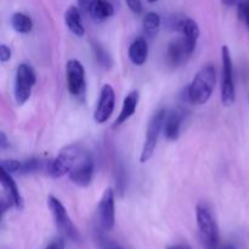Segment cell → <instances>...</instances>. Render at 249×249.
<instances>
[{
    "label": "cell",
    "instance_id": "30bf717a",
    "mask_svg": "<svg viewBox=\"0 0 249 249\" xmlns=\"http://www.w3.org/2000/svg\"><path fill=\"white\" fill-rule=\"evenodd\" d=\"M67 89L73 96H80L85 91V71L78 60H70L66 65Z\"/></svg>",
    "mask_w": 249,
    "mask_h": 249
},
{
    "label": "cell",
    "instance_id": "e0dca14e",
    "mask_svg": "<svg viewBox=\"0 0 249 249\" xmlns=\"http://www.w3.org/2000/svg\"><path fill=\"white\" fill-rule=\"evenodd\" d=\"M148 46L143 38H138L129 46L128 56L135 66H142L147 60Z\"/></svg>",
    "mask_w": 249,
    "mask_h": 249
},
{
    "label": "cell",
    "instance_id": "7402d4cb",
    "mask_svg": "<svg viewBox=\"0 0 249 249\" xmlns=\"http://www.w3.org/2000/svg\"><path fill=\"white\" fill-rule=\"evenodd\" d=\"M92 51H94V56L96 58V62L99 63L101 67L104 68H111L112 66V58L111 56L108 55L106 50L102 48L100 44L97 43H92Z\"/></svg>",
    "mask_w": 249,
    "mask_h": 249
},
{
    "label": "cell",
    "instance_id": "7a4b0ae2",
    "mask_svg": "<svg viewBox=\"0 0 249 249\" xmlns=\"http://www.w3.org/2000/svg\"><path fill=\"white\" fill-rule=\"evenodd\" d=\"M196 219L203 247L206 249H219L220 235L218 224L206 204H198L196 207Z\"/></svg>",
    "mask_w": 249,
    "mask_h": 249
},
{
    "label": "cell",
    "instance_id": "52a82bcc",
    "mask_svg": "<svg viewBox=\"0 0 249 249\" xmlns=\"http://www.w3.org/2000/svg\"><path fill=\"white\" fill-rule=\"evenodd\" d=\"M36 82V77L33 68L27 63H21L16 70L15 79V99L17 105H23L28 101Z\"/></svg>",
    "mask_w": 249,
    "mask_h": 249
},
{
    "label": "cell",
    "instance_id": "83f0119b",
    "mask_svg": "<svg viewBox=\"0 0 249 249\" xmlns=\"http://www.w3.org/2000/svg\"><path fill=\"white\" fill-rule=\"evenodd\" d=\"M11 58V50L7 45L5 44H1L0 45V61L1 62H7V61Z\"/></svg>",
    "mask_w": 249,
    "mask_h": 249
},
{
    "label": "cell",
    "instance_id": "d6a6232c",
    "mask_svg": "<svg viewBox=\"0 0 249 249\" xmlns=\"http://www.w3.org/2000/svg\"><path fill=\"white\" fill-rule=\"evenodd\" d=\"M167 249H184V245H177V246H172V247H168Z\"/></svg>",
    "mask_w": 249,
    "mask_h": 249
},
{
    "label": "cell",
    "instance_id": "f1b7e54d",
    "mask_svg": "<svg viewBox=\"0 0 249 249\" xmlns=\"http://www.w3.org/2000/svg\"><path fill=\"white\" fill-rule=\"evenodd\" d=\"M45 249H65V240L62 237L55 238L51 243H49Z\"/></svg>",
    "mask_w": 249,
    "mask_h": 249
},
{
    "label": "cell",
    "instance_id": "44dd1931",
    "mask_svg": "<svg viewBox=\"0 0 249 249\" xmlns=\"http://www.w3.org/2000/svg\"><path fill=\"white\" fill-rule=\"evenodd\" d=\"M11 26L16 32L22 34H27L33 28V21L31 17L22 12H16L11 17Z\"/></svg>",
    "mask_w": 249,
    "mask_h": 249
},
{
    "label": "cell",
    "instance_id": "ffe728a7",
    "mask_svg": "<svg viewBox=\"0 0 249 249\" xmlns=\"http://www.w3.org/2000/svg\"><path fill=\"white\" fill-rule=\"evenodd\" d=\"M160 29V17L156 12L151 11L145 15L142 19V31L147 38L152 39L157 36Z\"/></svg>",
    "mask_w": 249,
    "mask_h": 249
},
{
    "label": "cell",
    "instance_id": "ac0fdd59",
    "mask_svg": "<svg viewBox=\"0 0 249 249\" xmlns=\"http://www.w3.org/2000/svg\"><path fill=\"white\" fill-rule=\"evenodd\" d=\"M65 23L67 28L72 32L74 36H83L85 34L84 26L82 23V17L78 7L70 6L65 12Z\"/></svg>",
    "mask_w": 249,
    "mask_h": 249
},
{
    "label": "cell",
    "instance_id": "4316f807",
    "mask_svg": "<svg viewBox=\"0 0 249 249\" xmlns=\"http://www.w3.org/2000/svg\"><path fill=\"white\" fill-rule=\"evenodd\" d=\"M125 2L134 14L139 15L142 12V2H141V0H125Z\"/></svg>",
    "mask_w": 249,
    "mask_h": 249
},
{
    "label": "cell",
    "instance_id": "5b68a950",
    "mask_svg": "<svg viewBox=\"0 0 249 249\" xmlns=\"http://www.w3.org/2000/svg\"><path fill=\"white\" fill-rule=\"evenodd\" d=\"M221 63H223V77H221V104L225 107H230L235 104L236 90L233 83V70L231 53L228 45L221 48Z\"/></svg>",
    "mask_w": 249,
    "mask_h": 249
},
{
    "label": "cell",
    "instance_id": "836d02e7",
    "mask_svg": "<svg viewBox=\"0 0 249 249\" xmlns=\"http://www.w3.org/2000/svg\"><path fill=\"white\" fill-rule=\"evenodd\" d=\"M221 249H236V247H235V246H232V245H226L225 247H223Z\"/></svg>",
    "mask_w": 249,
    "mask_h": 249
},
{
    "label": "cell",
    "instance_id": "4fadbf2b",
    "mask_svg": "<svg viewBox=\"0 0 249 249\" xmlns=\"http://www.w3.org/2000/svg\"><path fill=\"white\" fill-rule=\"evenodd\" d=\"M182 121H184V112L180 111V109H175L170 113H167L164 119V125H163V133H164V136L168 140H178L180 135Z\"/></svg>",
    "mask_w": 249,
    "mask_h": 249
},
{
    "label": "cell",
    "instance_id": "d4e9b609",
    "mask_svg": "<svg viewBox=\"0 0 249 249\" xmlns=\"http://www.w3.org/2000/svg\"><path fill=\"white\" fill-rule=\"evenodd\" d=\"M238 16L240 18L245 22L246 27L249 31V0H242L237 6Z\"/></svg>",
    "mask_w": 249,
    "mask_h": 249
},
{
    "label": "cell",
    "instance_id": "3957f363",
    "mask_svg": "<svg viewBox=\"0 0 249 249\" xmlns=\"http://www.w3.org/2000/svg\"><path fill=\"white\" fill-rule=\"evenodd\" d=\"M48 206L53 216L56 228L60 231L61 235H62L63 237L71 240L72 242H82V235H80L79 230H78L77 226L74 225L72 219L70 218L65 206L61 203L60 199H57L55 196H51L50 195V196L48 197Z\"/></svg>",
    "mask_w": 249,
    "mask_h": 249
},
{
    "label": "cell",
    "instance_id": "e575fe53",
    "mask_svg": "<svg viewBox=\"0 0 249 249\" xmlns=\"http://www.w3.org/2000/svg\"><path fill=\"white\" fill-rule=\"evenodd\" d=\"M147 1L148 2H156V1H157V0H147Z\"/></svg>",
    "mask_w": 249,
    "mask_h": 249
},
{
    "label": "cell",
    "instance_id": "cb8c5ba5",
    "mask_svg": "<svg viewBox=\"0 0 249 249\" xmlns=\"http://www.w3.org/2000/svg\"><path fill=\"white\" fill-rule=\"evenodd\" d=\"M22 168V163L16 160H1V169L7 172L9 174L14 173H19Z\"/></svg>",
    "mask_w": 249,
    "mask_h": 249
},
{
    "label": "cell",
    "instance_id": "9c48e42d",
    "mask_svg": "<svg viewBox=\"0 0 249 249\" xmlns=\"http://www.w3.org/2000/svg\"><path fill=\"white\" fill-rule=\"evenodd\" d=\"M116 105V95L113 88L109 84H105L100 92L97 106L94 112V119L97 124H104L111 118Z\"/></svg>",
    "mask_w": 249,
    "mask_h": 249
},
{
    "label": "cell",
    "instance_id": "5bb4252c",
    "mask_svg": "<svg viewBox=\"0 0 249 249\" xmlns=\"http://www.w3.org/2000/svg\"><path fill=\"white\" fill-rule=\"evenodd\" d=\"M0 181L4 191L6 192V198L12 203V206L16 209H22L23 207V199H22L21 194L18 191L16 182L12 179L11 174L1 169V175H0Z\"/></svg>",
    "mask_w": 249,
    "mask_h": 249
},
{
    "label": "cell",
    "instance_id": "9a60e30c",
    "mask_svg": "<svg viewBox=\"0 0 249 249\" xmlns=\"http://www.w3.org/2000/svg\"><path fill=\"white\" fill-rule=\"evenodd\" d=\"M189 56H191V53H189L186 48V44L181 39H177V40H173L172 43H169L167 49V58L168 62L173 67H178L181 63L185 62Z\"/></svg>",
    "mask_w": 249,
    "mask_h": 249
},
{
    "label": "cell",
    "instance_id": "6da1fadb",
    "mask_svg": "<svg viewBox=\"0 0 249 249\" xmlns=\"http://www.w3.org/2000/svg\"><path fill=\"white\" fill-rule=\"evenodd\" d=\"M216 82V71L214 66L207 65L197 72L191 84L187 88V99L192 105L207 104L212 97Z\"/></svg>",
    "mask_w": 249,
    "mask_h": 249
},
{
    "label": "cell",
    "instance_id": "ba28073f",
    "mask_svg": "<svg viewBox=\"0 0 249 249\" xmlns=\"http://www.w3.org/2000/svg\"><path fill=\"white\" fill-rule=\"evenodd\" d=\"M94 175V160L88 151L84 150L73 169L70 172V178L75 185L82 187L89 186Z\"/></svg>",
    "mask_w": 249,
    "mask_h": 249
},
{
    "label": "cell",
    "instance_id": "4dcf8cb0",
    "mask_svg": "<svg viewBox=\"0 0 249 249\" xmlns=\"http://www.w3.org/2000/svg\"><path fill=\"white\" fill-rule=\"evenodd\" d=\"M242 1V0H221L224 5L226 6H238V4Z\"/></svg>",
    "mask_w": 249,
    "mask_h": 249
},
{
    "label": "cell",
    "instance_id": "8fae6325",
    "mask_svg": "<svg viewBox=\"0 0 249 249\" xmlns=\"http://www.w3.org/2000/svg\"><path fill=\"white\" fill-rule=\"evenodd\" d=\"M100 225L105 231L113 229L116 223V211H114V192L111 187L105 190L99 203Z\"/></svg>",
    "mask_w": 249,
    "mask_h": 249
},
{
    "label": "cell",
    "instance_id": "1f68e13d",
    "mask_svg": "<svg viewBox=\"0 0 249 249\" xmlns=\"http://www.w3.org/2000/svg\"><path fill=\"white\" fill-rule=\"evenodd\" d=\"M7 146H9V143H7L6 136H5L4 133H1V134H0V147L4 150V148H6Z\"/></svg>",
    "mask_w": 249,
    "mask_h": 249
},
{
    "label": "cell",
    "instance_id": "8992f818",
    "mask_svg": "<svg viewBox=\"0 0 249 249\" xmlns=\"http://www.w3.org/2000/svg\"><path fill=\"white\" fill-rule=\"evenodd\" d=\"M165 116H167V111L164 108H160L151 118L147 126V131H146L145 142H143L142 151H141L140 155L141 163L148 162L151 160V157L153 156V152H155L156 146H157L158 142V138H160V134L163 130Z\"/></svg>",
    "mask_w": 249,
    "mask_h": 249
},
{
    "label": "cell",
    "instance_id": "277c9868",
    "mask_svg": "<svg viewBox=\"0 0 249 249\" xmlns=\"http://www.w3.org/2000/svg\"><path fill=\"white\" fill-rule=\"evenodd\" d=\"M83 152H84V148L78 143L66 146L50 163V168H49L50 174L53 178H62L66 174H70Z\"/></svg>",
    "mask_w": 249,
    "mask_h": 249
},
{
    "label": "cell",
    "instance_id": "2e32d148",
    "mask_svg": "<svg viewBox=\"0 0 249 249\" xmlns=\"http://www.w3.org/2000/svg\"><path fill=\"white\" fill-rule=\"evenodd\" d=\"M138 104H139V91L133 90V91L129 92V94L125 96V99H124L121 113L118 114L117 119L114 121V128L125 123V122L128 121L134 113H135Z\"/></svg>",
    "mask_w": 249,
    "mask_h": 249
},
{
    "label": "cell",
    "instance_id": "484cf974",
    "mask_svg": "<svg viewBox=\"0 0 249 249\" xmlns=\"http://www.w3.org/2000/svg\"><path fill=\"white\" fill-rule=\"evenodd\" d=\"M39 167H40V160H36V158H31V160L22 163V168L19 170V173L21 174H29V173H33L36 170H38Z\"/></svg>",
    "mask_w": 249,
    "mask_h": 249
},
{
    "label": "cell",
    "instance_id": "603a6c76",
    "mask_svg": "<svg viewBox=\"0 0 249 249\" xmlns=\"http://www.w3.org/2000/svg\"><path fill=\"white\" fill-rule=\"evenodd\" d=\"M96 240L97 243H99V247L101 249H124L122 248L118 243L114 242L113 240L106 237L104 233H99V235L96 236Z\"/></svg>",
    "mask_w": 249,
    "mask_h": 249
},
{
    "label": "cell",
    "instance_id": "f546056e",
    "mask_svg": "<svg viewBox=\"0 0 249 249\" xmlns=\"http://www.w3.org/2000/svg\"><path fill=\"white\" fill-rule=\"evenodd\" d=\"M91 2H92V0H78L79 9L82 10V11L87 12V14H89V9H90V6H91Z\"/></svg>",
    "mask_w": 249,
    "mask_h": 249
},
{
    "label": "cell",
    "instance_id": "d6986e66",
    "mask_svg": "<svg viewBox=\"0 0 249 249\" xmlns=\"http://www.w3.org/2000/svg\"><path fill=\"white\" fill-rule=\"evenodd\" d=\"M114 14V7L107 0H92L89 15L96 21H105Z\"/></svg>",
    "mask_w": 249,
    "mask_h": 249
},
{
    "label": "cell",
    "instance_id": "7c38bea8",
    "mask_svg": "<svg viewBox=\"0 0 249 249\" xmlns=\"http://www.w3.org/2000/svg\"><path fill=\"white\" fill-rule=\"evenodd\" d=\"M177 29L182 36V40L186 44V48L189 53H191L195 51L197 45V40L199 38V27L192 18H182L178 22Z\"/></svg>",
    "mask_w": 249,
    "mask_h": 249
}]
</instances>
